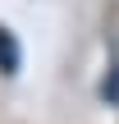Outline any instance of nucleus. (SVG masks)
Returning <instances> with one entry per match:
<instances>
[{
	"mask_svg": "<svg viewBox=\"0 0 119 124\" xmlns=\"http://www.w3.org/2000/svg\"><path fill=\"white\" fill-rule=\"evenodd\" d=\"M101 97L119 106V69H110V74H105V83H101Z\"/></svg>",
	"mask_w": 119,
	"mask_h": 124,
	"instance_id": "nucleus-2",
	"label": "nucleus"
},
{
	"mask_svg": "<svg viewBox=\"0 0 119 124\" xmlns=\"http://www.w3.org/2000/svg\"><path fill=\"white\" fill-rule=\"evenodd\" d=\"M18 41H14V32L9 28H0V74H18Z\"/></svg>",
	"mask_w": 119,
	"mask_h": 124,
	"instance_id": "nucleus-1",
	"label": "nucleus"
}]
</instances>
